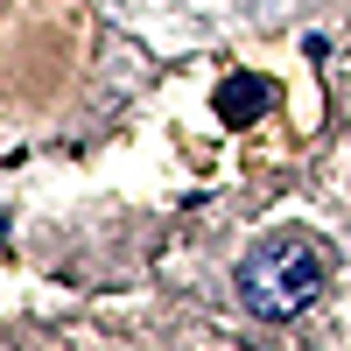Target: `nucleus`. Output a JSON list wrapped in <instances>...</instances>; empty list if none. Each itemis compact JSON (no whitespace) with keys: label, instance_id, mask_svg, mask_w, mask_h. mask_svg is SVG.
Returning <instances> with one entry per match:
<instances>
[{"label":"nucleus","instance_id":"1","mask_svg":"<svg viewBox=\"0 0 351 351\" xmlns=\"http://www.w3.org/2000/svg\"><path fill=\"white\" fill-rule=\"evenodd\" d=\"M239 295L253 316H295L324 295V246L302 239V232H281V239L253 246L239 267Z\"/></svg>","mask_w":351,"mask_h":351},{"label":"nucleus","instance_id":"2","mask_svg":"<svg viewBox=\"0 0 351 351\" xmlns=\"http://www.w3.org/2000/svg\"><path fill=\"white\" fill-rule=\"evenodd\" d=\"M260 99H267V84H260V77H232L225 92H218V112L239 127V120H253V112H260Z\"/></svg>","mask_w":351,"mask_h":351}]
</instances>
